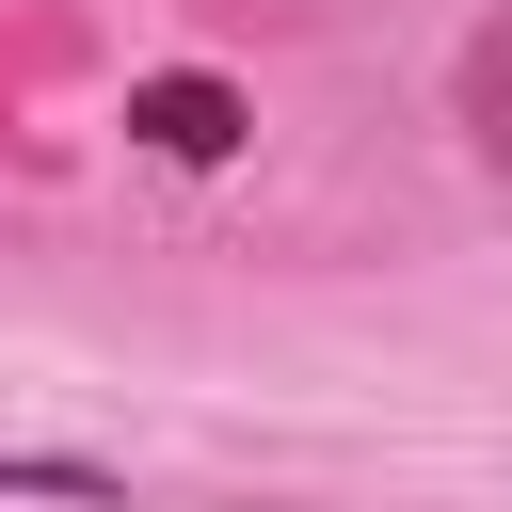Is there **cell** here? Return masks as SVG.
<instances>
[{
	"label": "cell",
	"instance_id": "6da1fadb",
	"mask_svg": "<svg viewBox=\"0 0 512 512\" xmlns=\"http://www.w3.org/2000/svg\"><path fill=\"white\" fill-rule=\"evenodd\" d=\"M128 144H144V160H176V176H208V160H240V144H256V96H240V80H208V64H160V80H128Z\"/></svg>",
	"mask_w": 512,
	"mask_h": 512
},
{
	"label": "cell",
	"instance_id": "7a4b0ae2",
	"mask_svg": "<svg viewBox=\"0 0 512 512\" xmlns=\"http://www.w3.org/2000/svg\"><path fill=\"white\" fill-rule=\"evenodd\" d=\"M0 496H64V512H128V464H96V448H0Z\"/></svg>",
	"mask_w": 512,
	"mask_h": 512
}]
</instances>
